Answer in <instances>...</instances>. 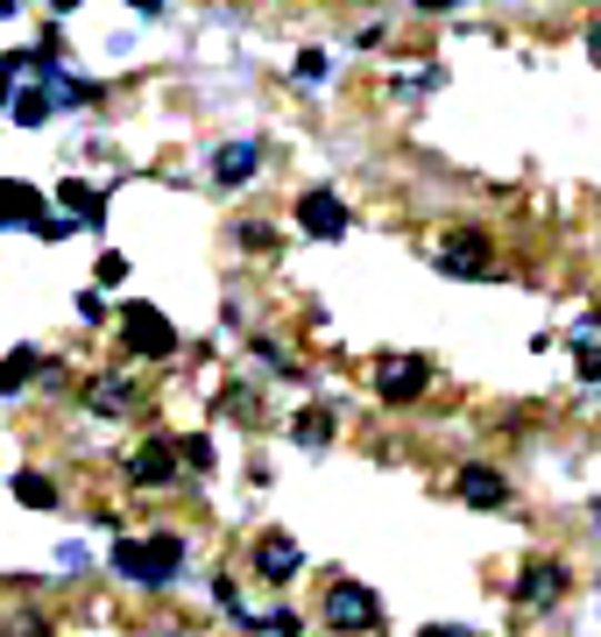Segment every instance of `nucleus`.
<instances>
[{
  "instance_id": "nucleus-1",
  "label": "nucleus",
  "mask_w": 601,
  "mask_h": 637,
  "mask_svg": "<svg viewBox=\"0 0 601 637\" xmlns=\"http://www.w3.org/2000/svg\"><path fill=\"white\" fill-rule=\"evenodd\" d=\"M121 355L134 361H163V355H178V326H170L157 305H121Z\"/></svg>"
},
{
  "instance_id": "nucleus-2",
  "label": "nucleus",
  "mask_w": 601,
  "mask_h": 637,
  "mask_svg": "<svg viewBox=\"0 0 601 637\" xmlns=\"http://www.w3.org/2000/svg\"><path fill=\"white\" fill-rule=\"evenodd\" d=\"M325 624H333L340 637H354V630H375V624H382V603H375V588H368V581H325Z\"/></svg>"
},
{
  "instance_id": "nucleus-3",
  "label": "nucleus",
  "mask_w": 601,
  "mask_h": 637,
  "mask_svg": "<svg viewBox=\"0 0 601 637\" xmlns=\"http://www.w3.org/2000/svg\"><path fill=\"white\" fill-rule=\"evenodd\" d=\"M298 227H304L312 241H340V235H347V206H340V191H325V185L298 191Z\"/></svg>"
},
{
  "instance_id": "nucleus-4",
  "label": "nucleus",
  "mask_w": 601,
  "mask_h": 637,
  "mask_svg": "<svg viewBox=\"0 0 601 637\" xmlns=\"http://www.w3.org/2000/svg\"><path fill=\"white\" fill-rule=\"evenodd\" d=\"M439 269H445V277H495L489 235H445L439 241Z\"/></svg>"
},
{
  "instance_id": "nucleus-5",
  "label": "nucleus",
  "mask_w": 601,
  "mask_h": 637,
  "mask_svg": "<svg viewBox=\"0 0 601 637\" xmlns=\"http://www.w3.org/2000/svg\"><path fill=\"white\" fill-rule=\"evenodd\" d=\"M424 382H432V361H424V355H390V361L375 369V390L390 397V404L424 397Z\"/></svg>"
},
{
  "instance_id": "nucleus-6",
  "label": "nucleus",
  "mask_w": 601,
  "mask_h": 637,
  "mask_svg": "<svg viewBox=\"0 0 601 637\" xmlns=\"http://www.w3.org/2000/svg\"><path fill=\"white\" fill-rule=\"evenodd\" d=\"M128 481L134 489H170V481H178V439H149V447L128 460Z\"/></svg>"
},
{
  "instance_id": "nucleus-7",
  "label": "nucleus",
  "mask_w": 601,
  "mask_h": 637,
  "mask_svg": "<svg viewBox=\"0 0 601 637\" xmlns=\"http://www.w3.org/2000/svg\"><path fill=\"white\" fill-rule=\"evenodd\" d=\"M453 489H460V504H474V510H502V504H510V481H502V468H489V460H468Z\"/></svg>"
},
{
  "instance_id": "nucleus-8",
  "label": "nucleus",
  "mask_w": 601,
  "mask_h": 637,
  "mask_svg": "<svg viewBox=\"0 0 601 637\" xmlns=\"http://www.w3.org/2000/svg\"><path fill=\"white\" fill-rule=\"evenodd\" d=\"M36 220H43V185L0 178V227H36Z\"/></svg>"
},
{
  "instance_id": "nucleus-9",
  "label": "nucleus",
  "mask_w": 601,
  "mask_h": 637,
  "mask_svg": "<svg viewBox=\"0 0 601 637\" xmlns=\"http://www.w3.org/2000/svg\"><path fill=\"white\" fill-rule=\"evenodd\" d=\"M298 567H304V546H298V538L269 531L262 546H256V574H262V581H290V574H298Z\"/></svg>"
},
{
  "instance_id": "nucleus-10",
  "label": "nucleus",
  "mask_w": 601,
  "mask_h": 637,
  "mask_svg": "<svg viewBox=\"0 0 601 637\" xmlns=\"http://www.w3.org/2000/svg\"><path fill=\"white\" fill-rule=\"evenodd\" d=\"M559 588H567V567L538 559V567H523V581H517V603H531V609H552V603H559Z\"/></svg>"
},
{
  "instance_id": "nucleus-11",
  "label": "nucleus",
  "mask_w": 601,
  "mask_h": 637,
  "mask_svg": "<svg viewBox=\"0 0 601 637\" xmlns=\"http://www.w3.org/2000/svg\"><path fill=\"white\" fill-rule=\"evenodd\" d=\"M142 559H149V588H170V581H178V567H184V538H170V531L142 538Z\"/></svg>"
},
{
  "instance_id": "nucleus-12",
  "label": "nucleus",
  "mask_w": 601,
  "mask_h": 637,
  "mask_svg": "<svg viewBox=\"0 0 601 637\" xmlns=\"http://www.w3.org/2000/svg\"><path fill=\"white\" fill-rule=\"evenodd\" d=\"M256 163H262V149H256V142H227L220 157H212V178H220L227 191H234V185H248V178H256Z\"/></svg>"
},
{
  "instance_id": "nucleus-13",
  "label": "nucleus",
  "mask_w": 601,
  "mask_h": 637,
  "mask_svg": "<svg viewBox=\"0 0 601 637\" xmlns=\"http://www.w3.org/2000/svg\"><path fill=\"white\" fill-rule=\"evenodd\" d=\"M128 404H134V382H128V376H100V382L86 390V411H92V418H121Z\"/></svg>"
},
{
  "instance_id": "nucleus-14",
  "label": "nucleus",
  "mask_w": 601,
  "mask_h": 637,
  "mask_svg": "<svg viewBox=\"0 0 601 637\" xmlns=\"http://www.w3.org/2000/svg\"><path fill=\"white\" fill-rule=\"evenodd\" d=\"M50 369V361L43 355H36V347H14V355L8 361H0V397H14V390H29V382L36 376H43Z\"/></svg>"
},
{
  "instance_id": "nucleus-15",
  "label": "nucleus",
  "mask_w": 601,
  "mask_h": 637,
  "mask_svg": "<svg viewBox=\"0 0 601 637\" xmlns=\"http://www.w3.org/2000/svg\"><path fill=\"white\" fill-rule=\"evenodd\" d=\"M57 199L71 206V220H107V191L86 185V178H64V185H57Z\"/></svg>"
},
{
  "instance_id": "nucleus-16",
  "label": "nucleus",
  "mask_w": 601,
  "mask_h": 637,
  "mask_svg": "<svg viewBox=\"0 0 601 637\" xmlns=\"http://www.w3.org/2000/svg\"><path fill=\"white\" fill-rule=\"evenodd\" d=\"M14 504H29V510H57V481H50V475H36V468H22V475H14Z\"/></svg>"
},
{
  "instance_id": "nucleus-17",
  "label": "nucleus",
  "mask_w": 601,
  "mask_h": 637,
  "mask_svg": "<svg viewBox=\"0 0 601 637\" xmlns=\"http://www.w3.org/2000/svg\"><path fill=\"white\" fill-rule=\"evenodd\" d=\"M113 574L134 588H149V559H142V538H113Z\"/></svg>"
},
{
  "instance_id": "nucleus-18",
  "label": "nucleus",
  "mask_w": 601,
  "mask_h": 637,
  "mask_svg": "<svg viewBox=\"0 0 601 637\" xmlns=\"http://www.w3.org/2000/svg\"><path fill=\"white\" fill-rule=\"evenodd\" d=\"M290 432H298V447H325V439H333V411H325V404H312V411H298V425H290Z\"/></svg>"
},
{
  "instance_id": "nucleus-19",
  "label": "nucleus",
  "mask_w": 601,
  "mask_h": 637,
  "mask_svg": "<svg viewBox=\"0 0 601 637\" xmlns=\"http://www.w3.org/2000/svg\"><path fill=\"white\" fill-rule=\"evenodd\" d=\"M220 404H227V418H234V425H256V418H262V404H256V390H248V382H227Z\"/></svg>"
},
{
  "instance_id": "nucleus-20",
  "label": "nucleus",
  "mask_w": 601,
  "mask_h": 637,
  "mask_svg": "<svg viewBox=\"0 0 601 637\" xmlns=\"http://www.w3.org/2000/svg\"><path fill=\"white\" fill-rule=\"evenodd\" d=\"M234 241L248 248V256H269V248H277V227H269V220H241Z\"/></svg>"
},
{
  "instance_id": "nucleus-21",
  "label": "nucleus",
  "mask_w": 601,
  "mask_h": 637,
  "mask_svg": "<svg viewBox=\"0 0 601 637\" xmlns=\"http://www.w3.org/2000/svg\"><path fill=\"white\" fill-rule=\"evenodd\" d=\"M14 121H22V128H43V121H50V100H43V92H22V100H14Z\"/></svg>"
},
{
  "instance_id": "nucleus-22",
  "label": "nucleus",
  "mask_w": 601,
  "mask_h": 637,
  "mask_svg": "<svg viewBox=\"0 0 601 637\" xmlns=\"http://www.w3.org/2000/svg\"><path fill=\"white\" fill-rule=\"evenodd\" d=\"M256 630H269V637H298V609H277V616H262Z\"/></svg>"
},
{
  "instance_id": "nucleus-23",
  "label": "nucleus",
  "mask_w": 601,
  "mask_h": 637,
  "mask_svg": "<svg viewBox=\"0 0 601 637\" xmlns=\"http://www.w3.org/2000/svg\"><path fill=\"white\" fill-rule=\"evenodd\" d=\"M14 71H29V57H0V107L14 100Z\"/></svg>"
},
{
  "instance_id": "nucleus-24",
  "label": "nucleus",
  "mask_w": 601,
  "mask_h": 637,
  "mask_svg": "<svg viewBox=\"0 0 601 637\" xmlns=\"http://www.w3.org/2000/svg\"><path fill=\"white\" fill-rule=\"evenodd\" d=\"M178 460H191V468H212V447H206V439H178Z\"/></svg>"
},
{
  "instance_id": "nucleus-25",
  "label": "nucleus",
  "mask_w": 601,
  "mask_h": 637,
  "mask_svg": "<svg viewBox=\"0 0 601 637\" xmlns=\"http://www.w3.org/2000/svg\"><path fill=\"white\" fill-rule=\"evenodd\" d=\"M71 227H79V220H50V212H43V220H36V235H43V241H71Z\"/></svg>"
},
{
  "instance_id": "nucleus-26",
  "label": "nucleus",
  "mask_w": 601,
  "mask_h": 637,
  "mask_svg": "<svg viewBox=\"0 0 601 637\" xmlns=\"http://www.w3.org/2000/svg\"><path fill=\"white\" fill-rule=\"evenodd\" d=\"M298 79H325V50H304L298 57Z\"/></svg>"
},
{
  "instance_id": "nucleus-27",
  "label": "nucleus",
  "mask_w": 601,
  "mask_h": 637,
  "mask_svg": "<svg viewBox=\"0 0 601 637\" xmlns=\"http://www.w3.org/2000/svg\"><path fill=\"white\" fill-rule=\"evenodd\" d=\"M580 376L601 382V340H594V347H580Z\"/></svg>"
},
{
  "instance_id": "nucleus-28",
  "label": "nucleus",
  "mask_w": 601,
  "mask_h": 637,
  "mask_svg": "<svg viewBox=\"0 0 601 637\" xmlns=\"http://www.w3.org/2000/svg\"><path fill=\"white\" fill-rule=\"evenodd\" d=\"M128 277V256H100V283H121Z\"/></svg>"
},
{
  "instance_id": "nucleus-29",
  "label": "nucleus",
  "mask_w": 601,
  "mask_h": 637,
  "mask_svg": "<svg viewBox=\"0 0 601 637\" xmlns=\"http://www.w3.org/2000/svg\"><path fill=\"white\" fill-rule=\"evenodd\" d=\"M424 637H474V630H460V624H432Z\"/></svg>"
},
{
  "instance_id": "nucleus-30",
  "label": "nucleus",
  "mask_w": 601,
  "mask_h": 637,
  "mask_svg": "<svg viewBox=\"0 0 601 637\" xmlns=\"http://www.w3.org/2000/svg\"><path fill=\"white\" fill-rule=\"evenodd\" d=\"M588 50H594V64H601V22H594V29H588Z\"/></svg>"
},
{
  "instance_id": "nucleus-31",
  "label": "nucleus",
  "mask_w": 601,
  "mask_h": 637,
  "mask_svg": "<svg viewBox=\"0 0 601 637\" xmlns=\"http://www.w3.org/2000/svg\"><path fill=\"white\" fill-rule=\"evenodd\" d=\"M594 525H601V510H594Z\"/></svg>"
}]
</instances>
